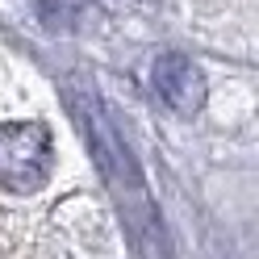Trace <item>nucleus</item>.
I'll use <instances>...</instances> for the list:
<instances>
[{
  "instance_id": "nucleus-2",
  "label": "nucleus",
  "mask_w": 259,
  "mask_h": 259,
  "mask_svg": "<svg viewBox=\"0 0 259 259\" xmlns=\"http://www.w3.org/2000/svg\"><path fill=\"white\" fill-rule=\"evenodd\" d=\"M155 92L163 96V105L180 117H192L205 105V75L192 59L184 55H163L155 63Z\"/></svg>"
},
{
  "instance_id": "nucleus-1",
  "label": "nucleus",
  "mask_w": 259,
  "mask_h": 259,
  "mask_svg": "<svg viewBox=\"0 0 259 259\" xmlns=\"http://www.w3.org/2000/svg\"><path fill=\"white\" fill-rule=\"evenodd\" d=\"M55 147L42 121H9L0 125V188L38 192L51 180Z\"/></svg>"
}]
</instances>
